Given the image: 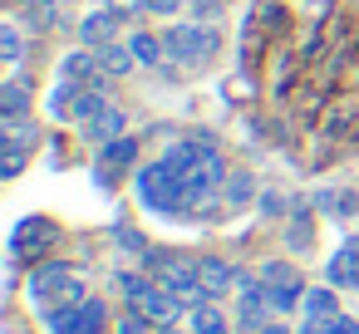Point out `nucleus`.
<instances>
[{"label": "nucleus", "instance_id": "dca6fc26", "mask_svg": "<svg viewBox=\"0 0 359 334\" xmlns=\"http://www.w3.org/2000/svg\"><path fill=\"white\" fill-rule=\"evenodd\" d=\"M123 128H128V113H123V109H104L84 133H89L94 143H114V138H123Z\"/></svg>", "mask_w": 359, "mask_h": 334}, {"label": "nucleus", "instance_id": "a211bd4d", "mask_svg": "<svg viewBox=\"0 0 359 334\" xmlns=\"http://www.w3.org/2000/svg\"><path fill=\"white\" fill-rule=\"evenodd\" d=\"M192 334H231V324H226V314L207 300V305L192 309Z\"/></svg>", "mask_w": 359, "mask_h": 334}, {"label": "nucleus", "instance_id": "4468645a", "mask_svg": "<svg viewBox=\"0 0 359 334\" xmlns=\"http://www.w3.org/2000/svg\"><path fill=\"white\" fill-rule=\"evenodd\" d=\"M0 133H6V153H30L40 143V123L30 118H0Z\"/></svg>", "mask_w": 359, "mask_h": 334}, {"label": "nucleus", "instance_id": "5701e85b", "mask_svg": "<svg viewBox=\"0 0 359 334\" xmlns=\"http://www.w3.org/2000/svg\"><path fill=\"white\" fill-rule=\"evenodd\" d=\"M25 11H30V20H35V25H55V20H60L55 0H25Z\"/></svg>", "mask_w": 359, "mask_h": 334}, {"label": "nucleus", "instance_id": "f257e3e1", "mask_svg": "<svg viewBox=\"0 0 359 334\" xmlns=\"http://www.w3.org/2000/svg\"><path fill=\"white\" fill-rule=\"evenodd\" d=\"M30 300L40 305V314H55V309H69V305H84V280L74 265L65 260H50L30 275Z\"/></svg>", "mask_w": 359, "mask_h": 334}, {"label": "nucleus", "instance_id": "a878e982", "mask_svg": "<svg viewBox=\"0 0 359 334\" xmlns=\"http://www.w3.org/2000/svg\"><path fill=\"white\" fill-rule=\"evenodd\" d=\"M256 334H290V329H285V324H280V319H271V324H261V329H256Z\"/></svg>", "mask_w": 359, "mask_h": 334}, {"label": "nucleus", "instance_id": "412c9836", "mask_svg": "<svg viewBox=\"0 0 359 334\" xmlns=\"http://www.w3.org/2000/svg\"><path fill=\"white\" fill-rule=\"evenodd\" d=\"M128 45H133L138 64H158V60H168V40H153V35H133Z\"/></svg>", "mask_w": 359, "mask_h": 334}, {"label": "nucleus", "instance_id": "ddd939ff", "mask_svg": "<svg viewBox=\"0 0 359 334\" xmlns=\"http://www.w3.org/2000/svg\"><path fill=\"white\" fill-rule=\"evenodd\" d=\"M133 158H138V143H133V138H114V143H104V153H99V177L109 182V177L123 172Z\"/></svg>", "mask_w": 359, "mask_h": 334}, {"label": "nucleus", "instance_id": "39448f33", "mask_svg": "<svg viewBox=\"0 0 359 334\" xmlns=\"http://www.w3.org/2000/svg\"><path fill=\"white\" fill-rule=\"evenodd\" d=\"M256 280L266 285V295H271L276 314H285V309H295V305L305 300V285H300L295 265H285V260H266V265L256 270Z\"/></svg>", "mask_w": 359, "mask_h": 334}, {"label": "nucleus", "instance_id": "7ed1b4c3", "mask_svg": "<svg viewBox=\"0 0 359 334\" xmlns=\"http://www.w3.org/2000/svg\"><path fill=\"white\" fill-rule=\"evenodd\" d=\"M138 197H143V207H153V211H187V202H182V177H177V167H172L168 158H158V162H148V167L138 172Z\"/></svg>", "mask_w": 359, "mask_h": 334}, {"label": "nucleus", "instance_id": "6ab92c4d", "mask_svg": "<svg viewBox=\"0 0 359 334\" xmlns=\"http://www.w3.org/2000/svg\"><path fill=\"white\" fill-rule=\"evenodd\" d=\"M300 309H305V319H334V314H339V305H334V290H305Z\"/></svg>", "mask_w": 359, "mask_h": 334}, {"label": "nucleus", "instance_id": "0eeeda50", "mask_svg": "<svg viewBox=\"0 0 359 334\" xmlns=\"http://www.w3.org/2000/svg\"><path fill=\"white\" fill-rule=\"evenodd\" d=\"M271 314H276V305H271L266 285H261L256 275H251V280L241 275V280H236V324L256 334L261 324H271Z\"/></svg>", "mask_w": 359, "mask_h": 334}, {"label": "nucleus", "instance_id": "2eb2a0df", "mask_svg": "<svg viewBox=\"0 0 359 334\" xmlns=\"http://www.w3.org/2000/svg\"><path fill=\"white\" fill-rule=\"evenodd\" d=\"M94 74H104V69H99V55H89V50H74V55L65 60V84L94 89Z\"/></svg>", "mask_w": 359, "mask_h": 334}, {"label": "nucleus", "instance_id": "f03ea898", "mask_svg": "<svg viewBox=\"0 0 359 334\" xmlns=\"http://www.w3.org/2000/svg\"><path fill=\"white\" fill-rule=\"evenodd\" d=\"M217 50H222V35H217L212 25H172V30H168V60L182 64V69L212 64Z\"/></svg>", "mask_w": 359, "mask_h": 334}, {"label": "nucleus", "instance_id": "b1692460", "mask_svg": "<svg viewBox=\"0 0 359 334\" xmlns=\"http://www.w3.org/2000/svg\"><path fill=\"white\" fill-rule=\"evenodd\" d=\"M143 11H148V15H177L182 0H143Z\"/></svg>", "mask_w": 359, "mask_h": 334}, {"label": "nucleus", "instance_id": "f8f14e48", "mask_svg": "<svg viewBox=\"0 0 359 334\" xmlns=\"http://www.w3.org/2000/svg\"><path fill=\"white\" fill-rule=\"evenodd\" d=\"M99 55V69L109 74V79H123V74H133L138 69V55H133V45H104V50H94Z\"/></svg>", "mask_w": 359, "mask_h": 334}, {"label": "nucleus", "instance_id": "6e6552de", "mask_svg": "<svg viewBox=\"0 0 359 334\" xmlns=\"http://www.w3.org/2000/svg\"><path fill=\"white\" fill-rule=\"evenodd\" d=\"M104 109H109V104H104L99 89H74V84H65V89L55 94V113L69 118V123H79V128H89Z\"/></svg>", "mask_w": 359, "mask_h": 334}, {"label": "nucleus", "instance_id": "cd10ccee", "mask_svg": "<svg viewBox=\"0 0 359 334\" xmlns=\"http://www.w3.org/2000/svg\"><path fill=\"white\" fill-rule=\"evenodd\" d=\"M153 334H177V329H172V324H168V329H153Z\"/></svg>", "mask_w": 359, "mask_h": 334}, {"label": "nucleus", "instance_id": "aec40b11", "mask_svg": "<svg viewBox=\"0 0 359 334\" xmlns=\"http://www.w3.org/2000/svg\"><path fill=\"white\" fill-rule=\"evenodd\" d=\"M25 104H30V89L20 79H11L0 89V118H25Z\"/></svg>", "mask_w": 359, "mask_h": 334}, {"label": "nucleus", "instance_id": "4be33fe9", "mask_svg": "<svg viewBox=\"0 0 359 334\" xmlns=\"http://www.w3.org/2000/svg\"><path fill=\"white\" fill-rule=\"evenodd\" d=\"M222 197H226V207H246V202L256 197V192H251V177H226Z\"/></svg>", "mask_w": 359, "mask_h": 334}, {"label": "nucleus", "instance_id": "f3484780", "mask_svg": "<svg viewBox=\"0 0 359 334\" xmlns=\"http://www.w3.org/2000/svg\"><path fill=\"white\" fill-rule=\"evenodd\" d=\"M0 60H6L11 69H20V60H25V35H20V25H15V20L0 25Z\"/></svg>", "mask_w": 359, "mask_h": 334}, {"label": "nucleus", "instance_id": "bb28decb", "mask_svg": "<svg viewBox=\"0 0 359 334\" xmlns=\"http://www.w3.org/2000/svg\"><path fill=\"white\" fill-rule=\"evenodd\" d=\"M339 334H359V324H354V319H344V324H339Z\"/></svg>", "mask_w": 359, "mask_h": 334}, {"label": "nucleus", "instance_id": "9d476101", "mask_svg": "<svg viewBox=\"0 0 359 334\" xmlns=\"http://www.w3.org/2000/svg\"><path fill=\"white\" fill-rule=\"evenodd\" d=\"M197 275H202L207 295H226V290H236V280H241L222 256H202V260H197Z\"/></svg>", "mask_w": 359, "mask_h": 334}, {"label": "nucleus", "instance_id": "9b49d317", "mask_svg": "<svg viewBox=\"0 0 359 334\" xmlns=\"http://www.w3.org/2000/svg\"><path fill=\"white\" fill-rule=\"evenodd\" d=\"M325 275H330V285H354V290H359V241L339 246V251L330 256Z\"/></svg>", "mask_w": 359, "mask_h": 334}, {"label": "nucleus", "instance_id": "393cba45", "mask_svg": "<svg viewBox=\"0 0 359 334\" xmlns=\"http://www.w3.org/2000/svg\"><path fill=\"white\" fill-rule=\"evenodd\" d=\"M25 167V153H6V162H0V177H15Z\"/></svg>", "mask_w": 359, "mask_h": 334}, {"label": "nucleus", "instance_id": "20e7f679", "mask_svg": "<svg viewBox=\"0 0 359 334\" xmlns=\"http://www.w3.org/2000/svg\"><path fill=\"white\" fill-rule=\"evenodd\" d=\"M153 280L158 285H168L182 305H207L212 295H207V285H202V275H197V260H182V256H163V260H153Z\"/></svg>", "mask_w": 359, "mask_h": 334}, {"label": "nucleus", "instance_id": "1a4fd4ad", "mask_svg": "<svg viewBox=\"0 0 359 334\" xmlns=\"http://www.w3.org/2000/svg\"><path fill=\"white\" fill-rule=\"evenodd\" d=\"M118 30H123V15H118L114 6H99V11H89V15L79 20V40H84L89 50L114 45V40H118Z\"/></svg>", "mask_w": 359, "mask_h": 334}, {"label": "nucleus", "instance_id": "423d86ee", "mask_svg": "<svg viewBox=\"0 0 359 334\" xmlns=\"http://www.w3.org/2000/svg\"><path fill=\"white\" fill-rule=\"evenodd\" d=\"M128 309H138V314H143L153 329H168V324L182 314V300H177L168 285H158V280H143V290L128 300Z\"/></svg>", "mask_w": 359, "mask_h": 334}]
</instances>
